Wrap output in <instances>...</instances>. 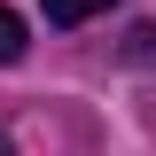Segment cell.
<instances>
[{
	"mask_svg": "<svg viewBox=\"0 0 156 156\" xmlns=\"http://www.w3.org/2000/svg\"><path fill=\"white\" fill-rule=\"evenodd\" d=\"M47 8V23H94V16H109L117 0H39Z\"/></svg>",
	"mask_w": 156,
	"mask_h": 156,
	"instance_id": "obj_1",
	"label": "cell"
},
{
	"mask_svg": "<svg viewBox=\"0 0 156 156\" xmlns=\"http://www.w3.org/2000/svg\"><path fill=\"white\" fill-rule=\"evenodd\" d=\"M23 47H31V39H23V16L0 8V62H23Z\"/></svg>",
	"mask_w": 156,
	"mask_h": 156,
	"instance_id": "obj_2",
	"label": "cell"
},
{
	"mask_svg": "<svg viewBox=\"0 0 156 156\" xmlns=\"http://www.w3.org/2000/svg\"><path fill=\"white\" fill-rule=\"evenodd\" d=\"M0 156H16V140H8V133H0Z\"/></svg>",
	"mask_w": 156,
	"mask_h": 156,
	"instance_id": "obj_3",
	"label": "cell"
}]
</instances>
